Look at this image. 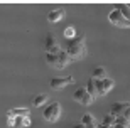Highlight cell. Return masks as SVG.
Here are the masks:
<instances>
[{
  "mask_svg": "<svg viewBox=\"0 0 130 128\" xmlns=\"http://www.w3.org/2000/svg\"><path fill=\"white\" fill-rule=\"evenodd\" d=\"M120 116H123L125 120H128V121H130V103L125 104V108H123V111H122Z\"/></svg>",
  "mask_w": 130,
  "mask_h": 128,
  "instance_id": "cell-21",
  "label": "cell"
},
{
  "mask_svg": "<svg viewBox=\"0 0 130 128\" xmlns=\"http://www.w3.org/2000/svg\"><path fill=\"white\" fill-rule=\"evenodd\" d=\"M47 98H49V96L46 95V93H41V95L34 96V100H32V104L36 106V108H41L42 104H46V103H47Z\"/></svg>",
  "mask_w": 130,
  "mask_h": 128,
  "instance_id": "cell-16",
  "label": "cell"
},
{
  "mask_svg": "<svg viewBox=\"0 0 130 128\" xmlns=\"http://www.w3.org/2000/svg\"><path fill=\"white\" fill-rule=\"evenodd\" d=\"M91 78L93 79H96V81H100V79H105L106 78V69L103 66H96L95 69H93V74H91Z\"/></svg>",
  "mask_w": 130,
  "mask_h": 128,
  "instance_id": "cell-15",
  "label": "cell"
},
{
  "mask_svg": "<svg viewBox=\"0 0 130 128\" xmlns=\"http://www.w3.org/2000/svg\"><path fill=\"white\" fill-rule=\"evenodd\" d=\"M85 89L88 91V95L91 96L93 100H96V98H98L96 88H95V79H93V78H90V79H88V84H86V88H85Z\"/></svg>",
  "mask_w": 130,
  "mask_h": 128,
  "instance_id": "cell-17",
  "label": "cell"
},
{
  "mask_svg": "<svg viewBox=\"0 0 130 128\" xmlns=\"http://www.w3.org/2000/svg\"><path fill=\"white\" fill-rule=\"evenodd\" d=\"M14 128H17V126H14Z\"/></svg>",
  "mask_w": 130,
  "mask_h": 128,
  "instance_id": "cell-24",
  "label": "cell"
},
{
  "mask_svg": "<svg viewBox=\"0 0 130 128\" xmlns=\"http://www.w3.org/2000/svg\"><path fill=\"white\" fill-rule=\"evenodd\" d=\"M108 22H111L113 25L117 27H122V29H130V20H127L123 15L118 12V10H111L110 14H108Z\"/></svg>",
  "mask_w": 130,
  "mask_h": 128,
  "instance_id": "cell-3",
  "label": "cell"
},
{
  "mask_svg": "<svg viewBox=\"0 0 130 128\" xmlns=\"http://www.w3.org/2000/svg\"><path fill=\"white\" fill-rule=\"evenodd\" d=\"M42 116H44V120H46V121H49V123L58 121L59 116H61V103L54 101V103L47 104V106H46V109L42 111Z\"/></svg>",
  "mask_w": 130,
  "mask_h": 128,
  "instance_id": "cell-2",
  "label": "cell"
},
{
  "mask_svg": "<svg viewBox=\"0 0 130 128\" xmlns=\"http://www.w3.org/2000/svg\"><path fill=\"white\" fill-rule=\"evenodd\" d=\"M71 57L68 56V52L64 51V49H61V52L58 54V62H56V69H63V67H66L68 64H71Z\"/></svg>",
  "mask_w": 130,
  "mask_h": 128,
  "instance_id": "cell-8",
  "label": "cell"
},
{
  "mask_svg": "<svg viewBox=\"0 0 130 128\" xmlns=\"http://www.w3.org/2000/svg\"><path fill=\"white\" fill-rule=\"evenodd\" d=\"M64 15H66V10L64 9H56V10H51L47 14V22H59V20L63 19Z\"/></svg>",
  "mask_w": 130,
  "mask_h": 128,
  "instance_id": "cell-10",
  "label": "cell"
},
{
  "mask_svg": "<svg viewBox=\"0 0 130 128\" xmlns=\"http://www.w3.org/2000/svg\"><path fill=\"white\" fill-rule=\"evenodd\" d=\"M113 128H130V121H128V120H125L123 116H117Z\"/></svg>",
  "mask_w": 130,
  "mask_h": 128,
  "instance_id": "cell-18",
  "label": "cell"
},
{
  "mask_svg": "<svg viewBox=\"0 0 130 128\" xmlns=\"http://www.w3.org/2000/svg\"><path fill=\"white\" fill-rule=\"evenodd\" d=\"M79 123H81L85 128H98L96 120H95V116H93L91 113H85L81 116V121H79Z\"/></svg>",
  "mask_w": 130,
  "mask_h": 128,
  "instance_id": "cell-9",
  "label": "cell"
},
{
  "mask_svg": "<svg viewBox=\"0 0 130 128\" xmlns=\"http://www.w3.org/2000/svg\"><path fill=\"white\" fill-rule=\"evenodd\" d=\"M73 100L76 101V103H81L83 106H90V104L95 101L91 96L88 95V91L85 89V88H79V89L74 91V93H73Z\"/></svg>",
  "mask_w": 130,
  "mask_h": 128,
  "instance_id": "cell-6",
  "label": "cell"
},
{
  "mask_svg": "<svg viewBox=\"0 0 130 128\" xmlns=\"http://www.w3.org/2000/svg\"><path fill=\"white\" fill-rule=\"evenodd\" d=\"M64 51L68 52V56L71 57V61H81L85 59L88 54V49H86V35L85 34H78L74 39L68 41L66 44V49Z\"/></svg>",
  "mask_w": 130,
  "mask_h": 128,
  "instance_id": "cell-1",
  "label": "cell"
},
{
  "mask_svg": "<svg viewBox=\"0 0 130 128\" xmlns=\"http://www.w3.org/2000/svg\"><path fill=\"white\" fill-rule=\"evenodd\" d=\"M63 34H64V37H66V41H71V39H74L78 35V32H76V29L73 27V25H69V27H66L63 30Z\"/></svg>",
  "mask_w": 130,
  "mask_h": 128,
  "instance_id": "cell-19",
  "label": "cell"
},
{
  "mask_svg": "<svg viewBox=\"0 0 130 128\" xmlns=\"http://www.w3.org/2000/svg\"><path fill=\"white\" fill-rule=\"evenodd\" d=\"M46 54H59L61 52V46H59L58 39H56V35H54L53 32H49L47 35H46Z\"/></svg>",
  "mask_w": 130,
  "mask_h": 128,
  "instance_id": "cell-4",
  "label": "cell"
},
{
  "mask_svg": "<svg viewBox=\"0 0 130 128\" xmlns=\"http://www.w3.org/2000/svg\"><path fill=\"white\" fill-rule=\"evenodd\" d=\"M30 125H32V121H30L29 116H17L15 118V126L17 128H29Z\"/></svg>",
  "mask_w": 130,
  "mask_h": 128,
  "instance_id": "cell-14",
  "label": "cell"
},
{
  "mask_svg": "<svg viewBox=\"0 0 130 128\" xmlns=\"http://www.w3.org/2000/svg\"><path fill=\"white\" fill-rule=\"evenodd\" d=\"M125 101H115V103L110 106V115H113V116H120L122 111H123V108H125Z\"/></svg>",
  "mask_w": 130,
  "mask_h": 128,
  "instance_id": "cell-11",
  "label": "cell"
},
{
  "mask_svg": "<svg viewBox=\"0 0 130 128\" xmlns=\"http://www.w3.org/2000/svg\"><path fill=\"white\" fill-rule=\"evenodd\" d=\"M73 83H74V78L73 76H63V78H53V79L49 81V86L53 89L59 91V89H63V88H66V86L73 84Z\"/></svg>",
  "mask_w": 130,
  "mask_h": 128,
  "instance_id": "cell-7",
  "label": "cell"
},
{
  "mask_svg": "<svg viewBox=\"0 0 130 128\" xmlns=\"http://www.w3.org/2000/svg\"><path fill=\"white\" fill-rule=\"evenodd\" d=\"M29 109L27 108H14V109H9L7 111V116H14V118H17V116H29Z\"/></svg>",
  "mask_w": 130,
  "mask_h": 128,
  "instance_id": "cell-12",
  "label": "cell"
},
{
  "mask_svg": "<svg viewBox=\"0 0 130 128\" xmlns=\"http://www.w3.org/2000/svg\"><path fill=\"white\" fill-rule=\"evenodd\" d=\"M71 128H85V126H83V125L81 123H78V125H73V126Z\"/></svg>",
  "mask_w": 130,
  "mask_h": 128,
  "instance_id": "cell-23",
  "label": "cell"
},
{
  "mask_svg": "<svg viewBox=\"0 0 130 128\" xmlns=\"http://www.w3.org/2000/svg\"><path fill=\"white\" fill-rule=\"evenodd\" d=\"M113 84H115V81L111 79V78H105V79H100V81L95 79V88H96L98 96H105L113 88Z\"/></svg>",
  "mask_w": 130,
  "mask_h": 128,
  "instance_id": "cell-5",
  "label": "cell"
},
{
  "mask_svg": "<svg viewBox=\"0 0 130 128\" xmlns=\"http://www.w3.org/2000/svg\"><path fill=\"white\" fill-rule=\"evenodd\" d=\"M46 62H47L51 67H56V62H58V54H46Z\"/></svg>",
  "mask_w": 130,
  "mask_h": 128,
  "instance_id": "cell-20",
  "label": "cell"
},
{
  "mask_svg": "<svg viewBox=\"0 0 130 128\" xmlns=\"http://www.w3.org/2000/svg\"><path fill=\"white\" fill-rule=\"evenodd\" d=\"M113 125H115V116L108 113L103 116V121L101 125H98V128H113Z\"/></svg>",
  "mask_w": 130,
  "mask_h": 128,
  "instance_id": "cell-13",
  "label": "cell"
},
{
  "mask_svg": "<svg viewBox=\"0 0 130 128\" xmlns=\"http://www.w3.org/2000/svg\"><path fill=\"white\" fill-rule=\"evenodd\" d=\"M7 123H9V126L14 128L15 126V118H14V116H7Z\"/></svg>",
  "mask_w": 130,
  "mask_h": 128,
  "instance_id": "cell-22",
  "label": "cell"
}]
</instances>
